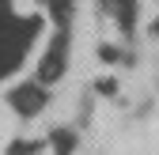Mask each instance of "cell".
<instances>
[{"label":"cell","mask_w":159,"mask_h":155,"mask_svg":"<svg viewBox=\"0 0 159 155\" xmlns=\"http://www.w3.org/2000/svg\"><path fill=\"white\" fill-rule=\"evenodd\" d=\"M11 110L15 113H23V117H34V113H42L46 110V91L42 83H23V87H15L11 91Z\"/></svg>","instance_id":"obj_1"},{"label":"cell","mask_w":159,"mask_h":155,"mask_svg":"<svg viewBox=\"0 0 159 155\" xmlns=\"http://www.w3.org/2000/svg\"><path fill=\"white\" fill-rule=\"evenodd\" d=\"M152 34H159V23H152Z\"/></svg>","instance_id":"obj_3"},{"label":"cell","mask_w":159,"mask_h":155,"mask_svg":"<svg viewBox=\"0 0 159 155\" xmlns=\"http://www.w3.org/2000/svg\"><path fill=\"white\" fill-rule=\"evenodd\" d=\"M65 61H68V53H65V42H57V53L49 49V53H46V61H42V68H38V83L61 80V76H65Z\"/></svg>","instance_id":"obj_2"}]
</instances>
